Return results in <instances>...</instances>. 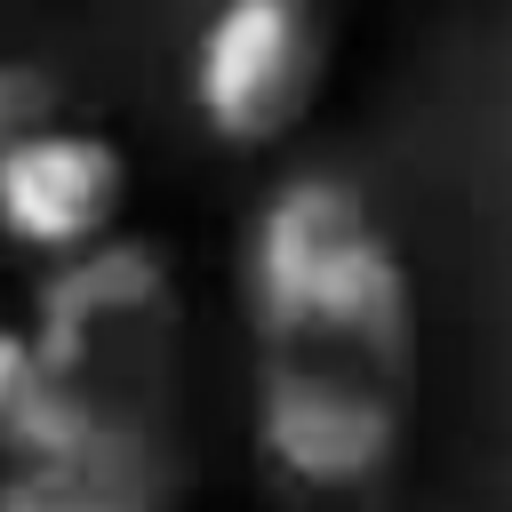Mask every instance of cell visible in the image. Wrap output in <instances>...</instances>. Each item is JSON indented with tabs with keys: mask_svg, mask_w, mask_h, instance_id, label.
I'll return each mask as SVG.
<instances>
[{
	"mask_svg": "<svg viewBox=\"0 0 512 512\" xmlns=\"http://www.w3.org/2000/svg\"><path fill=\"white\" fill-rule=\"evenodd\" d=\"M256 448L304 496H368L416 424L424 328L400 240L360 184L288 176L248 224Z\"/></svg>",
	"mask_w": 512,
	"mask_h": 512,
	"instance_id": "obj_1",
	"label": "cell"
},
{
	"mask_svg": "<svg viewBox=\"0 0 512 512\" xmlns=\"http://www.w3.org/2000/svg\"><path fill=\"white\" fill-rule=\"evenodd\" d=\"M32 416L24 456L112 464L184 488V296L152 240H112L56 264L32 304Z\"/></svg>",
	"mask_w": 512,
	"mask_h": 512,
	"instance_id": "obj_2",
	"label": "cell"
},
{
	"mask_svg": "<svg viewBox=\"0 0 512 512\" xmlns=\"http://www.w3.org/2000/svg\"><path fill=\"white\" fill-rule=\"evenodd\" d=\"M328 88V8L320 0H216L192 48V104L200 120L264 152L304 128V112Z\"/></svg>",
	"mask_w": 512,
	"mask_h": 512,
	"instance_id": "obj_3",
	"label": "cell"
},
{
	"mask_svg": "<svg viewBox=\"0 0 512 512\" xmlns=\"http://www.w3.org/2000/svg\"><path fill=\"white\" fill-rule=\"evenodd\" d=\"M128 208V160L96 128H32L0 160V232L32 256L80 264L120 240Z\"/></svg>",
	"mask_w": 512,
	"mask_h": 512,
	"instance_id": "obj_4",
	"label": "cell"
},
{
	"mask_svg": "<svg viewBox=\"0 0 512 512\" xmlns=\"http://www.w3.org/2000/svg\"><path fill=\"white\" fill-rule=\"evenodd\" d=\"M176 480L112 472V464H56L24 456L0 472V512H176Z\"/></svg>",
	"mask_w": 512,
	"mask_h": 512,
	"instance_id": "obj_5",
	"label": "cell"
},
{
	"mask_svg": "<svg viewBox=\"0 0 512 512\" xmlns=\"http://www.w3.org/2000/svg\"><path fill=\"white\" fill-rule=\"evenodd\" d=\"M24 416H32V336L0 328V464H16Z\"/></svg>",
	"mask_w": 512,
	"mask_h": 512,
	"instance_id": "obj_6",
	"label": "cell"
},
{
	"mask_svg": "<svg viewBox=\"0 0 512 512\" xmlns=\"http://www.w3.org/2000/svg\"><path fill=\"white\" fill-rule=\"evenodd\" d=\"M48 120H56V88H48V72H32V64H0V160H8L16 136L48 128Z\"/></svg>",
	"mask_w": 512,
	"mask_h": 512,
	"instance_id": "obj_7",
	"label": "cell"
}]
</instances>
